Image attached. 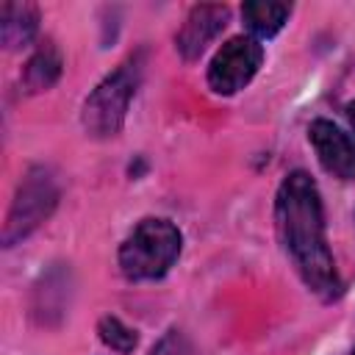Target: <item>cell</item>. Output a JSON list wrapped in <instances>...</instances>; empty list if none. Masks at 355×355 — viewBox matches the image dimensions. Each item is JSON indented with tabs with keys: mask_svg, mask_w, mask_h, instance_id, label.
Returning a JSON list of instances; mask_svg holds the SVG:
<instances>
[{
	"mask_svg": "<svg viewBox=\"0 0 355 355\" xmlns=\"http://www.w3.org/2000/svg\"><path fill=\"white\" fill-rule=\"evenodd\" d=\"M275 216H277L280 241L291 255V261L297 263L305 286L324 300L338 297L341 280L336 275V263L324 241L319 191L305 172H291L283 180L275 202Z\"/></svg>",
	"mask_w": 355,
	"mask_h": 355,
	"instance_id": "1",
	"label": "cell"
},
{
	"mask_svg": "<svg viewBox=\"0 0 355 355\" xmlns=\"http://www.w3.org/2000/svg\"><path fill=\"white\" fill-rule=\"evenodd\" d=\"M180 252V233L166 219H141L119 250V266L130 280L166 275Z\"/></svg>",
	"mask_w": 355,
	"mask_h": 355,
	"instance_id": "2",
	"label": "cell"
},
{
	"mask_svg": "<svg viewBox=\"0 0 355 355\" xmlns=\"http://www.w3.org/2000/svg\"><path fill=\"white\" fill-rule=\"evenodd\" d=\"M139 86V64L128 61L114 69L83 103V128L92 136H114L128 114L130 97Z\"/></svg>",
	"mask_w": 355,
	"mask_h": 355,
	"instance_id": "3",
	"label": "cell"
},
{
	"mask_svg": "<svg viewBox=\"0 0 355 355\" xmlns=\"http://www.w3.org/2000/svg\"><path fill=\"white\" fill-rule=\"evenodd\" d=\"M55 200H58V189H55L53 178L44 169H31L17 189L14 205L6 219L3 241L11 247L17 239L28 236L39 222H44L50 216V211L55 208Z\"/></svg>",
	"mask_w": 355,
	"mask_h": 355,
	"instance_id": "4",
	"label": "cell"
},
{
	"mask_svg": "<svg viewBox=\"0 0 355 355\" xmlns=\"http://www.w3.org/2000/svg\"><path fill=\"white\" fill-rule=\"evenodd\" d=\"M261 61H263V47L255 39L236 36V39L225 42L222 50L214 55V61L208 67V83L219 94H233V92L244 89V83L252 80Z\"/></svg>",
	"mask_w": 355,
	"mask_h": 355,
	"instance_id": "5",
	"label": "cell"
},
{
	"mask_svg": "<svg viewBox=\"0 0 355 355\" xmlns=\"http://www.w3.org/2000/svg\"><path fill=\"white\" fill-rule=\"evenodd\" d=\"M308 133L322 166L341 180H355V139L327 119H316Z\"/></svg>",
	"mask_w": 355,
	"mask_h": 355,
	"instance_id": "6",
	"label": "cell"
},
{
	"mask_svg": "<svg viewBox=\"0 0 355 355\" xmlns=\"http://www.w3.org/2000/svg\"><path fill=\"white\" fill-rule=\"evenodd\" d=\"M227 25V8L225 6H197L186 17V25L178 33V50L183 58H197L216 33Z\"/></svg>",
	"mask_w": 355,
	"mask_h": 355,
	"instance_id": "7",
	"label": "cell"
},
{
	"mask_svg": "<svg viewBox=\"0 0 355 355\" xmlns=\"http://www.w3.org/2000/svg\"><path fill=\"white\" fill-rule=\"evenodd\" d=\"M36 8L28 3H3L0 8V39L6 47H22L36 33Z\"/></svg>",
	"mask_w": 355,
	"mask_h": 355,
	"instance_id": "8",
	"label": "cell"
},
{
	"mask_svg": "<svg viewBox=\"0 0 355 355\" xmlns=\"http://www.w3.org/2000/svg\"><path fill=\"white\" fill-rule=\"evenodd\" d=\"M61 75V53L47 42L25 67V75H22V83L28 92H44L50 89Z\"/></svg>",
	"mask_w": 355,
	"mask_h": 355,
	"instance_id": "9",
	"label": "cell"
},
{
	"mask_svg": "<svg viewBox=\"0 0 355 355\" xmlns=\"http://www.w3.org/2000/svg\"><path fill=\"white\" fill-rule=\"evenodd\" d=\"M241 17L247 22V28L255 33V36H275L286 17H288V6L286 3H266V0H252V3H244L241 8Z\"/></svg>",
	"mask_w": 355,
	"mask_h": 355,
	"instance_id": "10",
	"label": "cell"
},
{
	"mask_svg": "<svg viewBox=\"0 0 355 355\" xmlns=\"http://www.w3.org/2000/svg\"><path fill=\"white\" fill-rule=\"evenodd\" d=\"M100 338L116 352H130L136 347V333L130 327H125L119 319H114V316H105L100 322Z\"/></svg>",
	"mask_w": 355,
	"mask_h": 355,
	"instance_id": "11",
	"label": "cell"
},
{
	"mask_svg": "<svg viewBox=\"0 0 355 355\" xmlns=\"http://www.w3.org/2000/svg\"><path fill=\"white\" fill-rule=\"evenodd\" d=\"M150 355H197V349L191 347V341H189L183 333L172 330V333H166V336L153 347Z\"/></svg>",
	"mask_w": 355,
	"mask_h": 355,
	"instance_id": "12",
	"label": "cell"
},
{
	"mask_svg": "<svg viewBox=\"0 0 355 355\" xmlns=\"http://www.w3.org/2000/svg\"><path fill=\"white\" fill-rule=\"evenodd\" d=\"M347 111H349V122H352V128H355V103H352Z\"/></svg>",
	"mask_w": 355,
	"mask_h": 355,
	"instance_id": "13",
	"label": "cell"
},
{
	"mask_svg": "<svg viewBox=\"0 0 355 355\" xmlns=\"http://www.w3.org/2000/svg\"><path fill=\"white\" fill-rule=\"evenodd\" d=\"M352 355H355V352H352Z\"/></svg>",
	"mask_w": 355,
	"mask_h": 355,
	"instance_id": "14",
	"label": "cell"
}]
</instances>
